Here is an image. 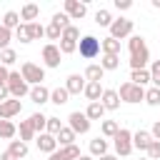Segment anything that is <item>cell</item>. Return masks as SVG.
I'll use <instances>...</instances> for the list:
<instances>
[{
    "instance_id": "6da1fadb",
    "label": "cell",
    "mask_w": 160,
    "mask_h": 160,
    "mask_svg": "<svg viewBox=\"0 0 160 160\" xmlns=\"http://www.w3.org/2000/svg\"><path fill=\"white\" fill-rule=\"evenodd\" d=\"M8 90H10V98H15V100H20V98H25V95H30V85L22 80V75L18 72V70H10V75H8Z\"/></svg>"
},
{
    "instance_id": "7a4b0ae2",
    "label": "cell",
    "mask_w": 160,
    "mask_h": 160,
    "mask_svg": "<svg viewBox=\"0 0 160 160\" xmlns=\"http://www.w3.org/2000/svg\"><path fill=\"white\" fill-rule=\"evenodd\" d=\"M118 98H120V102H142L145 100V88H140V85H132L130 80H125L122 85H120V90H118Z\"/></svg>"
},
{
    "instance_id": "3957f363",
    "label": "cell",
    "mask_w": 160,
    "mask_h": 160,
    "mask_svg": "<svg viewBox=\"0 0 160 160\" xmlns=\"http://www.w3.org/2000/svg\"><path fill=\"white\" fill-rule=\"evenodd\" d=\"M20 75H22V80H25L28 85H42V80H45V68L28 60V62L20 65Z\"/></svg>"
},
{
    "instance_id": "277c9868",
    "label": "cell",
    "mask_w": 160,
    "mask_h": 160,
    "mask_svg": "<svg viewBox=\"0 0 160 160\" xmlns=\"http://www.w3.org/2000/svg\"><path fill=\"white\" fill-rule=\"evenodd\" d=\"M112 145H115V155L128 158V155L132 152V132H130L128 128H120V130L115 132V138H112Z\"/></svg>"
},
{
    "instance_id": "5b68a950",
    "label": "cell",
    "mask_w": 160,
    "mask_h": 160,
    "mask_svg": "<svg viewBox=\"0 0 160 160\" xmlns=\"http://www.w3.org/2000/svg\"><path fill=\"white\" fill-rule=\"evenodd\" d=\"M78 50H80V55H82L85 60H92V58L100 55V40H98L95 35H82V38L78 40Z\"/></svg>"
},
{
    "instance_id": "8992f818",
    "label": "cell",
    "mask_w": 160,
    "mask_h": 160,
    "mask_svg": "<svg viewBox=\"0 0 160 160\" xmlns=\"http://www.w3.org/2000/svg\"><path fill=\"white\" fill-rule=\"evenodd\" d=\"M132 35V20H128V18H118V20H112L110 22V38L112 40H122V38H130Z\"/></svg>"
},
{
    "instance_id": "52a82bcc",
    "label": "cell",
    "mask_w": 160,
    "mask_h": 160,
    "mask_svg": "<svg viewBox=\"0 0 160 160\" xmlns=\"http://www.w3.org/2000/svg\"><path fill=\"white\" fill-rule=\"evenodd\" d=\"M68 128H70L75 135H85V132L90 130V120L85 118V112H80V110H72V112L68 115Z\"/></svg>"
},
{
    "instance_id": "ba28073f",
    "label": "cell",
    "mask_w": 160,
    "mask_h": 160,
    "mask_svg": "<svg viewBox=\"0 0 160 160\" xmlns=\"http://www.w3.org/2000/svg\"><path fill=\"white\" fill-rule=\"evenodd\" d=\"M62 12L70 18V20H82L85 18V12H88V5L85 2H80V0H65L62 2Z\"/></svg>"
},
{
    "instance_id": "9c48e42d",
    "label": "cell",
    "mask_w": 160,
    "mask_h": 160,
    "mask_svg": "<svg viewBox=\"0 0 160 160\" xmlns=\"http://www.w3.org/2000/svg\"><path fill=\"white\" fill-rule=\"evenodd\" d=\"M60 50H58V45L55 42H48L45 48H42V62H45V68H60Z\"/></svg>"
},
{
    "instance_id": "30bf717a",
    "label": "cell",
    "mask_w": 160,
    "mask_h": 160,
    "mask_svg": "<svg viewBox=\"0 0 160 160\" xmlns=\"http://www.w3.org/2000/svg\"><path fill=\"white\" fill-rule=\"evenodd\" d=\"M20 110H22V102L15 98H8L5 102H0V120H10V118L20 115Z\"/></svg>"
},
{
    "instance_id": "8fae6325",
    "label": "cell",
    "mask_w": 160,
    "mask_h": 160,
    "mask_svg": "<svg viewBox=\"0 0 160 160\" xmlns=\"http://www.w3.org/2000/svg\"><path fill=\"white\" fill-rule=\"evenodd\" d=\"M85 78L82 75H78V72H72V75H68V80H65V90H68V95H80L82 90H85Z\"/></svg>"
},
{
    "instance_id": "7c38bea8",
    "label": "cell",
    "mask_w": 160,
    "mask_h": 160,
    "mask_svg": "<svg viewBox=\"0 0 160 160\" xmlns=\"http://www.w3.org/2000/svg\"><path fill=\"white\" fill-rule=\"evenodd\" d=\"M35 145H38L40 152H48V155L58 150V140H55V135H50V132H40V135L35 138Z\"/></svg>"
},
{
    "instance_id": "4fadbf2b",
    "label": "cell",
    "mask_w": 160,
    "mask_h": 160,
    "mask_svg": "<svg viewBox=\"0 0 160 160\" xmlns=\"http://www.w3.org/2000/svg\"><path fill=\"white\" fill-rule=\"evenodd\" d=\"M78 158H80V148L78 145H68V148H60V150L48 155V160H78Z\"/></svg>"
},
{
    "instance_id": "5bb4252c",
    "label": "cell",
    "mask_w": 160,
    "mask_h": 160,
    "mask_svg": "<svg viewBox=\"0 0 160 160\" xmlns=\"http://www.w3.org/2000/svg\"><path fill=\"white\" fill-rule=\"evenodd\" d=\"M148 62H150V50L148 48H142V50L130 55V68L132 70H148Z\"/></svg>"
},
{
    "instance_id": "9a60e30c",
    "label": "cell",
    "mask_w": 160,
    "mask_h": 160,
    "mask_svg": "<svg viewBox=\"0 0 160 160\" xmlns=\"http://www.w3.org/2000/svg\"><path fill=\"white\" fill-rule=\"evenodd\" d=\"M30 100L35 105H45V102H50V90L45 85H32L30 88Z\"/></svg>"
},
{
    "instance_id": "2e32d148",
    "label": "cell",
    "mask_w": 160,
    "mask_h": 160,
    "mask_svg": "<svg viewBox=\"0 0 160 160\" xmlns=\"http://www.w3.org/2000/svg\"><path fill=\"white\" fill-rule=\"evenodd\" d=\"M150 142H152V138H150V132H148V130H138V132H132V150L145 152Z\"/></svg>"
},
{
    "instance_id": "e0dca14e",
    "label": "cell",
    "mask_w": 160,
    "mask_h": 160,
    "mask_svg": "<svg viewBox=\"0 0 160 160\" xmlns=\"http://www.w3.org/2000/svg\"><path fill=\"white\" fill-rule=\"evenodd\" d=\"M8 152H10L15 160H25V158H28V152H30V148H28V142H22V140H10Z\"/></svg>"
},
{
    "instance_id": "ac0fdd59",
    "label": "cell",
    "mask_w": 160,
    "mask_h": 160,
    "mask_svg": "<svg viewBox=\"0 0 160 160\" xmlns=\"http://www.w3.org/2000/svg\"><path fill=\"white\" fill-rule=\"evenodd\" d=\"M100 105H102L105 110H118V108H120V98H118V90H102Z\"/></svg>"
},
{
    "instance_id": "d6986e66",
    "label": "cell",
    "mask_w": 160,
    "mask_h": 160,
    "mask_svg": "<svg viewBox=\"0 0 160 160\" xmlns=\"http://www.w3.org/2000/svg\"><path fill=\"white\" fill-rule=\"evenodd\" d=\"M82 78L88 80V82H100L102 78H105V70L98 65V62H90L88 68H85V72H82Z\"/></svg>"
},
{
    "instance_id": "ffe728a7",
    "label": "cell",
    "mask_w": 160,
    "mask_h": 160,
    "mask_svg": "<svg viewBox=\"0 0 160 160\" xmlns=\"http://www.w3.org/2000/svg\"><path fill=\"white\" fill-rule=\"evenodd\" d=\"M102 85L100 82H85V90H82V95L88 98V102H98L100 98H102Z\"/></svg>"
},
{
    "instance_id": "44dd1931",
    "label": "cell",
    "mask_w": 160,
    "mask_h": 160,
    "mask_svg": "<svg viewBox=\"0 0 160 160\" xmlns=\"http://www.w3.org/2000/svg\"><path fill=\"white\" fill-rule=\"evenodd\" d=\"M38 15H40V5H35V2H25L22 10H20V20H28V25L35 22Z\"/></svg>"
},
{
    "instance_id": "7402d4cb",
    "label": "cell",
    "mask_w": 160,
    "mask_h": 160,
    "mask_svg": "<svg viewBox=\"0 0 160 160\" xmlns=\"http://www.w3.org/2000/svg\"><path fill=\"white\" fill-rule=\"evenodd\" d=\"M100 52H102V55H120V42L108 35V38L100 40Z\"/></svg>"
},
{
    "instance_id": "603a6c76",
    "label": "cell",
    "mask_w": 160,
    "mask_h": 160,
    "mask_svg": "<svg viewBox=\"0 0 160 160\" xmlns=\"http://www.w3.org/2000/svg\"><path fill=\"white\" fill-rule=\"evenodd\" d=\"M28 122H30V128L35 130V135H40V132H45V125H48V115H42V112H32V115L28 118Z\"/></svg>"
},
{
    "instance_id": "cb8c5ba5",
    "label": "cell",
    "mask_w": 160,
    "mask_h": 160,
    "mask_svg": "<svg viewBox=\"0 0 160 160\" xmlns=\"http://www.w3.org/2000/svg\"><path fill=\"white\" fill-rule=\"evenodd\" d=\"M75 138H78V135H75V132H72V130H70L68 125H62V130H60V132L55 135V140H58V145H60V148L75 145Z\"/></svg>"
},
{
    "instance_id": "d4e9b609",
    "label": "cell",
    "mask_w": 160,
    "mask_h": 160,
    "mask_svg": "<svg viewBox=\"0 0 160 160\" xmlns=\"http://www.w3.org/2000/svg\"><path fill=\"white\" fill-rule=\"evenodd\" d=\"M102 115H105V108L100 105V100L98 102H88V108H85V118L92 122V120H102Z\"/></svg>"
},
{
    "instance_id": "484cf974",
    "label": "cell",
    "mask_w": 160,
    "mask_h": 160,
    "mask_svg": "<svg viewBox=\"0 0 160 160\" xmlns=\"http://www.w3.org/2000/svg\"><path fill=\"white\" fill-rule=\"evenodd\" d=\"M90 155H92V158H102V155H108V140H105V138H95V140H90Z\"/></svg>"
},
{
    "instance_id": "4316f807",
    "label": "cell",
    "mask_w": 160,
    "mask_h": 160,
    "mask_svg": "<svg viewBox=\"0 0 160 160\" xmlns=\"http://www.w3.org/2000/svg\"><path fill=\"white\" fill-rule=\"evenodd\" d=\"M18 135V125L12 120H0V138L2 140H12Z\"/></svg>"
},
{
    "instance_id": "83f0119b",
    "label": "cell",
    "mask_w": 160,
    "mask_h": 160,
    "mask_svg": "<svg viewBox=\"0 0 160 160\" xmlns=\"http://www.w3.org/2000/svg\"><path fill=\"white\" fill-rule=\"evenodd\" d=\"M18 25H20V12L8 10V12L2 15V28H8V30L12 32V30H18Z\"/></svg>"
},
{
    "instance_id": "f1b7e54d",
    "label": "cell",
    "mask_w": 160,
    "mask_h": 160,
    "mask_svg": "<svg viewBox=\"0 0 160 160\" xmlns=\"http://www.w3.org/2000/svg\"><path fill=\"white\" fill-rule=\"evenodd\" d=\"M130 82H132V85H140V88H145V85L150 82V70H132V75H130Z\"/></svg>"
},
{
    "instance_id": "f546056e",
    "label": "cell",
    "mask_w": 160,
    "mask_h": 160,
    "mask_svg": "<svg viewBox=\"0 0 160 160\" xmlns=\"http://www.w3.org/2000/svg\"><path fill=\"white\" fill-rule=\"evenodd\" d=\"M68 98H70V95H68L65 88H55V90H50V102H52V105H65Z\"/></svg>"
},
{
    "instance_id": "4dcf8cb0",
    "label": "cell",
    "mask_w": 160,
    "mask_h": 160,
    "mask_svg": "<svg viewBox=\"0 0 160 160\" xmlns=\"http://www.w3.org/2000/svg\"><path fill=\"white\" fill-rule=\"evenodd\" d=\"M100 68H102V70H118V68H120V55H102Z\"/></svg>"
},
{
    "instance_id": "1f68e13d",
    "label": "cell",
    "mask_w": 160,
    "mask_h": 160,
    "mask_svg": "<svg viewBox=\"0 0 160 160\" xmlns=\"http://www.w3.org/2000/svg\"><path fill=\"white\" fill-rule=\"evenodd\" d=\"M120 130V125L115 122V120H102V125H100V132H102V138H115V132Z\"/></svg>"
},
{
    "instance_id": "d6a6232c",
    "label": "cell",
    "mask_w": 160,
    "mask_h": 160,
    "mask_svg": "<svg viewBox=\"0 0 160 160\" xmlns=\"http://www.w3.org/2000/svg\"><path fill=\"white\" fill-rule=\"evenodd\" d=\"M18 132H20V140H22V142H28V140H35V130L30 128V122H28V120H22V122L18 125Z\"/></svg>"
},
{
    "instance_id": "836d02e7",
    "label": "cell",
    "mask_w": 160,
    "mask_h": 160,
    "mask_svg": "<svg viewBox=\"0 0 160 160\" xmlns=\"http://www.w3.org/2000/svg\"><path fill=\"white\" fill-rule=\"evenodd\" d=\"M15 62H18V52H15L12 48H8V50H0V65L10 68V65H15Z\"/></svg>"
},
{
    "instance_id": "e575fe53",
    "label": "cell",
    "mask_w": 160,
    "mask_h": 160,
    "mask_svg": "<svg viewBox=\"0 0 160 160\" xmlns=\"http://www.w3.org/2000/svg\"><path fill=\"white\" fill-rule=\"evenodd\" d=\"M95 22H98L100 28H110V22H112V15H110V10L100 8V10L95 12Z\"/></svg>"
},
{
    "instance_id": "d590c367",
    "label": "cell",
    "mask_w": 160,
    "mask_h": 160,
    "mask_svg": "<svg viewBox=\"0 0 160 160\" xmlns=\"http://www.w3.org/2000/svg\"><path fill=\"white\" fill-rule=\"evenodd\" d=\"M142 48H148V45H145V38H142V35H130V40H128V50H130V55L138 52V50H142Z\"/></svg>"
},
{
    "instance_id": "8d00e7d4",
    "label": "cell",
    "mask_w": 160,
    "mask_h": 160,
    "mask_svg": "<svg viewBox=\"0 0 160 160\" xmlns=\"http://www.w3.org/2000/svg\"><path fill=\"white\" fill-rule=\"evenodd\" d=\"M145 102L152 105V108H158L160 105V88H148L145 90Z\"/></svg>"
},
{
    "instance_id": "74e56055",
    "label": "cell",
    "mask_w": 160,
    "mask_h": 160,
    "mask_svg": "<svg viewBox=\"0 0 160 160\" xmlns=\"http://www.w3.org/2000/svg\"><path fill=\"white\" fill-rule=\"evenodd\" d=\"M60 40H70V42H78V40H80V30H78L75 25H68V28L62 30Z\"/></svg>"
},
{
    "instance_id": "f35d334b",
    "label": "cell",
    "mask_w": 160,
    "mask_h": 160,
    "mask_svg": "<svg viewBox=\"0 0 160 160\" xmlns=\"http://www.w3.org/2000/svg\"><path fill=\"white\" fill-rule=\"evenodd\" d=\"M150 82H152V88H160V60L150 62Z\"/></svg>"
},
{
    "instance_id": "ab89813d",
    "label": "cell",
    "mask_w": 160,
    "mask_h": 160,
    "mask_svg": "<svg viewBox=\"0 0 160 160\" xmlns=\"http://www.w3.org/2000/svg\"><path fill=\"white\" fill-rule=\"evenodd\" d=\"M28 32H30V40H40V38H45V28H42L40 22H30V25H28Z\"/></svg>"
},
{
    "instance_id": "60d3db41",
    "label": "cell",
    "mask_w": 160,
    "mask_h": 160,
    "mask_svg": "<svg viewBox=\"0 0 160 160\" xmlns=\"http://www.w3.org/2000/svg\"><path fill=\"white\" fill-rule=\"evenodd\" d=\"M60 130H62V122H60V118H48L45 132H50V135H58Z\"/></svg>"
},
{
    "instance_id": "b9f144b4",
    "label": "cell",
    "mask_w": 160,
    "mask_h": 160,
    "mask_svg": "<svg viewBox=\"0 0 160 160\" xmlns=\"http://www.w3.org/2000/svg\"><path fill=\"white\" fill-rule=\"evenodd\" d=\"M50 22H55V25H58V28H60V30H65V28H68V25H70V18H68V15H65V12H55V15H52V20H50Z\"/></svg>"
},
{
    "instance_id": "7bdbcfd3",
    "label": "cell",
    "mask_w": 160,
    "mask_h": 160,
    "mask_svg": "<svg viewBox=\"0 0 160 160\" xmlns=\"http://www.w3.org/2000/svg\"><path fill=\"white\" fill-rule=\"evenodd\" d=\"M60 35H62V30H60L55 22H50V25L45 28V38H48V40H60Z\"/></svg>"
},
{
    "instance_id": "ee69618b",
    "label": "cell",
    "mask_w": 160,
    "mask_h": 160,
    "mask_svg": "<svg viewBox=\"0 0 160 160\" xmlns=\"http://www.w3.org/2000/svg\"><path fill=\"white\" fill-rule=\"evenodd\" d=\"M15 35H18L20 42H32V40H30V32H28V22H20L18 30H15Z\"/></svg>"
},
{
    "instance_id": "f6af8a7d",
    "label": "cell",
    "mask_w": 160,
    "mask_h": 160,
    "mask_svg": "<svg viewBox=\"0 0 160 160\" xmlns=\"http://www.w3.org/2000/svg\"><path fill=\"white\" fill-rule=\"evenodd\" d=\"M58 50H60V55H70V52H75V50H78V42H70V40H60Z\"/></svg>"
},
{
    "instance_id": "bcb514c9",
    "label": "cell",
    "mask_w": 160,
    "mask_h": 160,
    "mask_svg": "<svg viewBox=\"0 0 160 160\" xmlns=\"http://www.w3.org/2000/svg\"><path fill=\"white\" fill-rule=\"evenodd\" d=\"M145 152H148V160H160V142H158V140H152V142L148 145V150H145Z\"/></svg>"
},
{
    "instance_id": "7dc6e473",
    "label": "cell",
    "mask_w": 160,
    "mask_h": 160,
    "mask_svg": "<svg viewBox=\"0 0 160 160\" xmlns=\"http://www.w3.org/2000/svg\"><path fill=\"white\" fill-rule=\"evenodd\" d=\"M10 38H12V32L0 25V50H8L10 48Z\"/></svg>"
},
{
    "instance_id": "c3c4849f",
    "label": "cell",
    "mask_w": 160,
    "mask_h": 160,
    "mask_svg": "<svg viewBox=\"0 0 160 160\" xmlns=\"http://www.w3.org/2000/svg\"><path fill=\"white\" fill-rule=\"evenodd\" d=\"M150 138L160 142V120H155V122H152V130H150Z\"/></svg>"
},
{
    "instance_id": "681fc988",
    "label": "cell",
    "mask_w": 160,
    "mask_h": 160,
    "mask_svg": "<svg viewBox=\"0 0 160 160\" xmlns=\"http://www.w3.org/2000/svg\"><path fill=\"white\" fill-rule=\"evenodd\" d=\"M115 8H118V10H130L132 2H130V0H115Z\"/></svg>"
},
{
    "instance_id": "f907efd6",
    "label": "cell",
    "mask_w": 160,
    "mask_h": 160,
    "mask_svg": "<svg viewBox=\"0 0 160 160\" xmlns=\"http://www.w3.org/2000/svg\"><path fill=\"white\" fill-rule=\"evenodd\" d=\"M10 98V90H8V85L5 82H0V102H5Z\"/></svg>"
},
{
    "instance_id": "816d5d0a",
    "label": "cell",
    "mask_w": 160,
    "mask_h": 160,
    "mask_svg": "<svg viewBox=\"0 0 160 160\" xmlns=\"http://www.w3.org/2000/svg\"><path fill=\"white\" fill-rule=\"evenodd\" d=\"M8 75H10V70L5 65H0V82H8Z\"/></svg>"
},
{
    "instance_id": "f5cc1de1",
    "label": "cell",
    "mask_w": 160,
    "mask_h": 160,
    "mask_svg": "<svg viewBox=\"0 0 160 160\" xmlns=\"http://www.w3.org/2000/svg\"><path fill=\"white\" fill-rule=\"evenodd\" d=\"M0 160H15V158H12V155L5 150V152H0Z\"/></svg>"
},
{
    "instance_id": "db71d44e",
    "label": "cell",
    "mask_w": 160,
    "mask_h": 160,
    "mask_svg": "<svg viewBox=\"0 0 160 160\" xmlns=\"http://www.w3.org/2000/svg\"><path fill=\"white\" fill-rule=\"evenodd\" d=\"M98 160H118V155H110V152H108V155H102V158H98Z\"/></svg>"
},
{
    "instance_id": "11a10c76",
    "label": "cell",
    "mask_w": 160,
    "mask_h": 160,
    "mask_svg": "<svg viewBox=\"0 0 160 160\" xmlns=\"http://www.w3.org/2000/svg\"><path fill=\"white\" fill-rule=\"evenodd\" d=\"M78 160H95V158H92V155H80Z\"/></svg>"
},
{
    "instance_id": "9f6ffc18",
    "label": "cell",
    "mask_w": 160,
    "mask_h": 160,
    "mask_svg": "<svg viewBox=\"0 0 160 160\" xmlns=\"http://www.w3.org/2000/svg\"><path fill=\"white\" fill-rule=\"evenodd\" d=\"M152 8H158V10H160V0H152Z\"/></svg>"
},
{
    "instance_id": "6f0895ef",
    "label": "cell",
    "mask_w": 160,
    "mask_h": 160,
    "mask_svg": "<svg viewBox=\"0 0 160 160\" xmlns=\"http://www.w3.org/2000/svg\"><path fill=\"white\" fill-rule=\"evenodd\" d=\"M140 160H148V158H140Z\"/></svg>"
}]
</instances>
